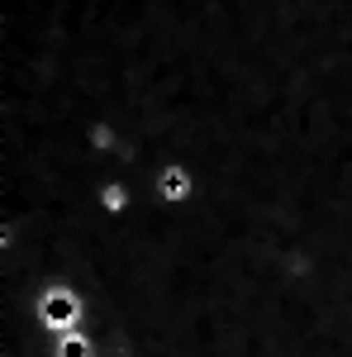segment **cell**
Returning a JSON list of instances; mask_svg holds the SVG:
<instances>
[{
    "mask_svg": "<svg viewBox=\"0 0 352 357\" xmlns=\"http://www.w3.org/2000/svg\"><path fill=\"white\" fill-rule=\"evenodd\" d=\"M77 314H82V301H77L72 291H48V296H43V319H48L53 329L77 324Z\"/></svg>",
    "mask_w": 352,
    "mask_h": 357,
    "instance_id": "cell-1",
    "label": "cell"
},
{
    "mask_svg": "<svg viewBox=\"0 0 352 357\" xmlns=\"http://www.w3.org/2000/svg\"><path fill=\"white\" fill-rule=\"evenodd\" d=\"M186 191H190V176L181 167H167L162 172V195L167 200H186Z\"/></svg>",
    "mask_w": 352,
    "mask_h": 357,
    "instance_id": "cell-2",
    "label": "cell"
},
{
    "mask_svg": "<svg viewBox=\"0 0 352 357\" xmlns=\"http://www.w3.org/2000/svg\"><path fill=\"white\" fill-rule=\"evenodd\" d=\"M57 357H91V343H86L82 333H67V338L57 343Z\"/></svg>",
    "mask_w": 352,
    "mask_h": 357,
    "instance_id": "cell-3",
    "label": "cell"
}]
</instances>
